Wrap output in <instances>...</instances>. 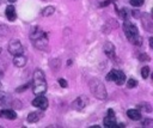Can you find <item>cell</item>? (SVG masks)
I'll use <instances>...</instances> for the list:
<instances>
[{"mask_svg": "<svg viewBox=\"0 0 153 128\" xmlns=\"http://www.w3.org/2000/svg\"><path fill=\"white\" fill-rule=\"evenodd\" d=\"M32 105L38 108V109H41V110H45L48 108L49 103H48L47 97H44L43 95H37V97L32 100Z\"/></svg>", "mask_w": 153, "mask_h": 128, "instance_id": "8992f818", "label": "cell"}, {"mask_svg": "<svg viewBox=\"0 0 153 128\" xmlns=\"http://www.w3.org/2000/svg\"><path fill=\"white\" fill-rule=\"evenodd\" d=\"M7 32H8V29H7L5 25L0 24V35H6Z\"/></svg>", "mask_w": 153, "mask_h": 128, "instance_id": "7402d4cb", "label": "cell"}, {"mask_svg": "<svg viewBox=\"0 0 153 128\" xmlns=\"http://www.w3.org/2000/svg\"><path fill=\"white\" fill-rule=\"evenodd\" d=\"M149 47H151V48H153V38H152V37L149 38Z\"/></svg>", "mask_w": 153, "mask_h": 128, "instance_id": "484cf974", "label": "cell"}, {"mask_svg": "<svg viewBox=\"0 0 153 128\" xmlns=\"http://www.w3.org/2000/svg\"><path fill=\"white\" fill-rule=\"evenodd\" d=\"M140 60H141V61H143V60H145V61H149L151 57H149L147 54H141V55H140Z\"/></svg>", "mask_w": 153, "mask_h": 128, "instance_id": "603a6c76", "label": "cell"}, {"mask_svg": "<svg viewBox=\"0 0 153 128\" xmlns=\"http://www.w3.org/2000/svg\"><path fill=\"white\" fill-rule=\"evenodd\" d=\"M148 75H149V67H148V66H143V67L141 68V77H142L143 79H146Z\"/></svg>", "mask_w": 153, "mask_h": 128, "instance_id": "d6986e66", "label": "cell"}, {"mask_svg": "<svg viewBox=\"0 0 153 128\" xmlns=\"http://www.w3.org/2000/svg\"><path fill=\"white\" fill-rule=\"evenodd\" d=\"M0 117L1 118H5V120H14L17 117V114L16 111L13 110H10V109H4L0 111Z\"/></svg>", "mask_w": 153, "mask_h": 128, "instance_id": "7c38bea8", "label": "cell"}, {"mask_svg": "<svg viewBox=\"0 0 153 128\" xmlns=\"http://www.w3.org/2000/svg\"><path fill=\"white\" fill-rule=\"evenodd\" d=\"M43 114L42 112H38V111H33V112H30L27 115V121L30 123H35V122H38L41 118H42Z\"/></svg>", "mask_w": 153, "mask_h": 128, "instance_id": "2e32d148", "label": "cell"}, {"mask_svg": "<svg viewBox=\"0 0 153 128\" xmlns=\"http://www.w3.org/2000/svg\"><path fill=\"white\" fill-rule=\"evenodd\" d=\"M109 2H110V1H105V2H102V4H100V6H106V5H109Z\"/></svg>", "mask_w": 153, "mask_h": 128, "instance_id": "4316f807", "label": "cell"}, {"mask_svg": "<svg viewBox=\"0 0 153 128\" xmlns=\"http://www.w3.org/2000/svg\"><path fill=\"white\" fill-rule=\"evenodd\" d=\"M5 14H6V18L10 20V22H14L16 18H17V12H16V8L13 6H7L6 7V11H5Z\"/></svg>", "mask_w": 153, "mask_h": 128, "instance_id": "4fadbf2b", "label": "cell"}, {"mask_svg": "<svg viewBox=\"0 0 153 128\" xmlns=\"http://www.w3.org/2000/svg\"><path fill=\"white\" fill-rule=\"evenodd\" d=\"M104 126L108 127V128H114V127L117 126L116 117H115V114H114V110L112 109H109L108 110V115L104 117Z\"/></svg>", "mask_w": 153, "mask_h": 128, "instance_id": "ba28073f", "label": "cell"}, {"mask_svg": "<svg viewBox=\"0 0 153 128\" xmlns=\"http://www.w3.org/2000/svg\"><path fill=\"white\" fill-rule=\"evenodd\" d=\"M106 80L108 81H115L117 85H123L124 80H126V75L120 69H111L106 75Z\"/></svg>", "mask_w": 153, "mask_h": 128, "instance_id": "5b68a950", "label": "cell"}, {"mask_svg": "<svg viewBox=\"0 0 153 128\" xmlns=\"http://www.w3.org/2000/svg\"><path fill=\"white\" fill-rule=\"evenodd\" d=\"M59 84H60V85H61L62 87H67V86H68L67 81H66L65 79H62V78H61V79H59Z\"/></svg>", "mask_w": 153, "mask_h": 128, "instance_id": "cb8c5ba5", "label": "cell"}, {"mask_svg": "<svg viewBox=\"0 0 153 128\" xmlns=\"http://www.w3.org/2000/svg\"><path fill=\"white\" fill-rule=\"evenodd\" d=\"M31 41L33 45L39 50H48V37L44 31H42L39 28H35L31 31Z\"/></svg>", "mask_w": 153, "mask_h": 128, "instance_id": "3957f363", "label": "cell"}, {"mask_svg": "<svg viewBox=\"0 0 153 128\" xmlns=\"http://www.w3.org/2000/svg\"><path fill=\"white\" fill-rule=\"evenodd\" d=\"M54 12H55L54 6H47V7H44L42 10V16L43 17H48V16H51Z\"/></svg>", "mask_w": 153, "mask_h": 128, "instance_id": "e0dca14e", "label": "cell"}, {"mask_svg": "<svg viewBox=\"0 0 153 128\" xmlns=\"http://www.w3.org/2000/svg\"><path fill=\"white\" fill-rule=\"evenodd\" d=\"M137 85V80H135V79H129L128 81H127V87L128 89H133V87H135Z\"/></svg>", "mask_w": 153, "mask_h": 128, "instance_id": "ffe728a7", "label": "cell"}, {"mask_svg": "<svg viewBox=\"0 0 153 128\" xmlns=\"http://www.w3.org/2000/svg\"><path fill=\"white\" fill-rule=\"evenodd\" d=\"M29 86H30V84H25L24 86H22V87H18V89H17L16 91H17V92H22V91H24V90H26V89H27Z\"/></svg>", "mask_w": 153, "mask_h": 128, "instance_id": "d4e9b609", "label": "cell"}, {"mask_svg": "<svg viewBox=\"0 0 153 128\" xmlns=\"http://www.w3.org/2000/svg\"><path fill=\"white\" fill-rule=\"evenodd\" d=\"M0 53H1V49H0Z\"/></svg>", "mask_w": 153, "mask_h": 128, "instance_id": "f1b7e54d", "label": "cell"}, {"mask_svg": "<svg viewBox=\"0 0 153 128\" xmlns=\"http://www.w3.org/2000/svg\"><path fill=\"white\" fill-rule=\"evenodd\" d=\"M12 102V98L8 93L4 92V91H0V105L1 106H5V105H10V103Z\"/></svg>", "mask_w": 153, "mask_h": 128, "instance_id": "5bb4252c", "label": "cell"}, {"mask_svg": "<svg viewBox=\"0 0 153 128\" xmlns=\"http://www.w3.org/2000/svg\"><path fill=\"white\" fill-rule=\"evenodd\" d=\"M87 102H88V99H87L85 96H80V97H78L76 99L73 100L72 108H73L74 110H82V109L87 105Z\"/></svg>", "mask_w": 153, "mask_h": 128, "instance_id": "9c48e42d", "label": "cell"}, {"mask_svg": "<svg viewBox=\"0 0 153 128\" xmlns=\"http://www.w3.org/2000/svg\"><path fill=\"white\" fill-rule=\"evenodd\" d=\"M127 116H128L130 120H133V121H139V120H141V112H140L137 109H129V110L127 111Z\"/></svg>", "mask_w": 153, "mask_h": 128, "instance_id": "9a60e30c", "label": "cell"}, {"mask_svg": "<svg viewBox=\"0 0 153 128\" xmlns=\"http://www.w3.org/2000/svg\"><path fill=\"white\" fill-rule=\"evenodd\" d=\"M103 50L105 53V55L110 59H112L115 56V47L111 42H105L104 43V47H103Z\"/></svg>", "mask_w": 153, "mask_h": 128, "instance_id": "30bf717a", "label": "cell"}, {"mask_svg": "<svg viewBox=\"0 0 153 128\" xmlns=\"http://www.w3.org/2000/svg\"><path fill=\"white\" fill-rule=\"evenodd\" d=\"M7 1H8V2H16L17 0H7Z\"/></svg>", "mask_w": 153, "mask_h": 128, "instance_id": "83f0119b", "label": "cell"}, {"mask_svg": "<svg viewBox=\"0 0 153 128\" xmlns=\"http://www.w3.org/2000/svg\"><path fill=\"white\" fill-rule=\"evenodd\" d=\"M123 31H124L128 41L131 44L137 45V47H140L142 44V38L140 37L139 30H137V28L134 24H131L130 22H124V24H123Z\"/></svg>", "mask_w": 153, "mask_h": 128, "instance_id": "7a4b0ae2", "label": "cell"}, {"mask_svg": "<svg viewBox=\"0 0 153 128\" xmlns=\"http://www.w3.org/2000/svg\"><path fill=\"white\" fill-rule=\"evenodd\" d=\"M47 90V81L44 73L41 69H36L33 72V78H32V92L37 95H43Z\"/></svg>", "mask_w": 153, "mask_h": 128, "instance_id": "6da1fadb", "label": "cell"}, {"mask_svg": "<svg viewBox=\"0 0 153 128\" xmlns=\"http://www.w3.org/2000/svg\"><path fill=\"white\" fill-rule=\"evenodd\" d=\"M13 65H14L16 67H19V68L24 67V66L26 65V57H25L23 54L14 55V57H13Z\"/></svg>", "mask_w": 153, "mask_h": 128, "instance_id": "8fae6325", "label": "cell"}, {"mask_svg": "<svg viewBox=\"0 0 153 128\" xmlns=\"http://www.w3.org/2000/svg\"><path fill=\"white\" fill-rule=\"evenodd\" d=\"M137 108L140 109V110H143V111H151L152 110V108H151V105L148 104V103H140L139 105H137Z\"/></svg>", "mask_w": 153, "mask_h": 128, "instance_id": "ac0fdd59", "label": "cell"}, {"mask_svg": "<svg viewBox=\"0 0 153 128\" xmlns=\"http://www.w3.org/2000/svg\"><path fill=\"white\" fill-rule=\"evenodd\" d=\"M8 51L12 55H18V54H23V47L22 43L18 39H13L8 43Z\"/></svg>", "mask_w": 153, "mask_h": 128, "instance_id": "52a82bcc", "label": "cell"}, {"mask_svg": "<svg viewBox=\"0 0 153 128\" xmlns=\"http://www.w3.org/2000/svg\"><path fill=\"white\" fill-rule=\"evenodd\" d=\"M145 0H130V5L131 6H135V7H140L142 4H143Z\"/></svg>", "mask_w": 153, "mask_h": 128, "instance_id": "44dd1931", "label": "cell"}, {"mask_svg": "<svg viewBox=\"0 0 153 128\" xmlns=\"http://www.w3.org/2000/svg\"><path fill=\"white\" fill-rule=\"evenodd\" d=\"M90 91L91 93L98 98V99H105L108 97V93H106V89H105V85L99 80V79H92L90 81Z\"/></svg>", "mask_w": 153, "mask_h": 128, "instance_id": "277c9868", "label": "cell"}]
</instances>
